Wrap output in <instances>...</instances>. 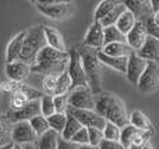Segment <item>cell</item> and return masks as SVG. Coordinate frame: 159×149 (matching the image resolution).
Listing matches in <instances>:
<instances>
[{
  "mask_svg": "<svg viewBox=\"0 0 159 149\" xmlns=\"http://www.w3.org/2000/svg\"><path fill=\"white\" fill-rule=\"evenodd\" d=\"M103 135H105V139H107V141L120 142L121 128L117 127L116 124H113V123H107L105 130H103Z\"/></svg>",
  "mask_w": 159,
  "mask_h": 149,
  "instance_id": "34",
  "label": "cell"
},
{
  "mask_svg": "<svg viewBox=\"0 0 159 149\" xmlns=\"http://www.w3.org/2000/svg\"><path fill=\"white\" fill-rule=\"evenodd\" d=\"M48 123H49L50 130L56 131L57 134L61 135L67 123V113H55L53 116L48 117Z\"/></svg>",
  "mask_w": 159,
  "mask_h": 149,
  "instance_id": "30",
  "label": "cell"
},
{
  "mask_svg": "<svg viewBox=\"0 0 159 149\" xmlns=\"http://www.w3.org/2000/svg\"><path fill=\"white\" fill-rule=\"evenodd\" d=\"M30 124H31L34 133L36 134V137H38V138L50 130L49 123H48V119H46V117H43L42 114H41V116H38V117H34V119L30 121Z\"/></svg>",
  "mask_w": 159,
  "mask_h": 149,
  "instance_id": "32",
  "label": "cell"
},
{
  "mask_svg": "<svg viewBox=\"0 0 159 149\" xmlns=\"http://www.w3.org/2000/svg\"><path fill=\"white\" fill-rule=\"evenodd\" d=\"M35 6L43 15L48 18L60 21L70 15L71 13V3L69 2H52V0H42V2H35Z\"/></svg>",
  "mask_w": 159,
  "mask_h": 149,
  "instance_id": "5",
  "label": "cell"
},
{
  "mask_svg": "<svg viewBox=\"0 0 159 149\" xmlns=\"http://www.w3.org/2000/svg\"><path fill=\"white\" fill-rule=\"evenodd\" d=\"M45 38H46V43L49 47L59 50V52H67L63 35L56 28L45 25Z\"/></svg>",
  "mask_w": 159,
  "mask_h": 149,
  "instance_id": "19",
  "label": "cell"
},
{
  "mask_svg": "<svg viewBox=\"0 0 159 149\" xmlns=\"http://www.w3.org/2000/svg\"><path fill=\"white\" fill-rule=\"evenodd\" d=\"M137 88H138V91L144 95L152 94V92H155L159 88V67H158V63L148 61V66H147L144 74L141 75Z\"/></svg>",
  "mask_w": 159,
  "mask_h": 149,
  "instance_id": "8",
  "label": "cell"
},
{
  "mask_svg": "<svg viewBox=\"0 0 159 149\" xmlns=\"http://www.w3.org/2000/svg\"><path fill=\"white\" fill-rule=\"evenodd\" d=\"M130 124L141 131H145V133H152V130H154L152 123L149 121V119L140 110H134L131 113V116H130Z\"/></svg>",
  "mask_w": 159,
  "mask_h": 149,
  "instance_id": "22",
  "label": "cell"
},
{
  "mask_svg": "<svg viewBox=\"0 0 159 149\" xmlns=\"http://www.w3.org/2000/svg\"><path fill=\"white\" fill-rule=\"evenodd\" d=\"M80 145L74 144L73 141H67V139H63L60 135L59 138V142H57V149H78Z\"/></svg>",
  "mask_w": 159,
  "mask_h": 149,
  "instance_id": "41",
  "label": "cell"
},
{
  "mask_svg": "<svg viewBox=\"0 0 159 149\" xmlns=\"http://www.w3.org/2000/svg\"><path fill=\"white\" fill-rule=\"evenodd\" d=\"M148 32H147V28L145 24L143 21H137V24L134 25L130 33L126 36L127 38V45L131 47L134 52H138L141 47L144 46V43L147 42L148 39Z\"/></svg>",
  "mask_w": 159,
  "mask_h": 149,
  "instance_id": "16",
  "label": "cell"
},
{
  "mask_svg": "<svg viewBox=\"0 0 159 149\" xmlns=\"http://www.w3.org/2000/svg\"><path fill=\"white\" fill-rule=\"evenodd\" d=\"M105 45H110V43H127V38L126 35L120 32L117 29L116 25L113 27H107L105 28Z\"/></svg>",
  "mask_w": 159,
  "mask_h": 149,
  "instance_id": "27",
  "label": "cell"
},
{
  "mask_svg": "<svg viewBox=\"0 0 159 149\" xmlns=\"http://www.w3.org/2000/svg\"><path fill=\"white\" fill-rule=\"evenodd\" d=\"M46 46L48 43H46V38H45V25H36L34 28H30L27 31V33H25L20 60L32 67L35 64L39 52Z\"/></svg>",
  "mask_w": 159,
  "mask_h": 149,
  "instance_id": "4",
  "label": "cell"
},
{
  "mask_svg": "<svg viewBox=\"0 0 159 149\" xmlns=\"http://www.w3.org/2000/svg\"><path fill=\"white\" fill-rule=\"evenodd\" d=\"M70 63H69V72L70 78L73 82V89L74 88H89L88 84V78L85 75L84 67H82V61H81V56H80L77 47L70 50Z\"/></svg>",
  "mask_w": 159,
  "mask_h": 149,
  "instance_id": "6",
  "label": "cell"
},
{
  "mask_svg": "<svg viewBox=\"0 0 159 149\" xmlns=\"http://www.w3.org/2000/svg\"><path fill=\"white\" fill-rule=\"evenodd\" d=\"M70 63V53L69 52H59L56 49L46 46L39 52L36 61L31 68L32 72L46 75H60L67 71Z\"/></svg>",
  "mask_w": 159,
  "mask_h": 149,
  "instance_id": "2",
  "label": "cell"
},
{
  "mask_svg": "<svg viewBox=\"0 0 159 149\" xmlns=\"http://www.w3.org/2000/svg\"><path fill=\"white\" fill-rule=\"evenodd\" d=\"M98 57H99V61H101L102 64L109 66V67H112L113 70H116V71L124 72V74H126L129 57H112V56L105 55V53L101 52V50L98 52Z\"/></svg>",
  "mask_w": 159,
  "mask_h": 149,
  "instance_id": "20",
  "label": "cell"
},
{
  "mask_svg": "<svg viewBox=\"0 0 159 149\" xmlns=\"http://www.w3.org/2000/svg\"><path fill=\"white\" fill-rule=\"evenodd\" d=\"M152 20H154V22H155V25L159 28V13H155L154 14V17H152Z\"/></svg>",
  "mask_w": 159,
  "mask_h": 149,
  "instance_id": "45",
  "label": "cell"
},
{
  "mask_svg": "<svg viewBox=\"0 0 159 149\" xmlns=\"http://www.w3.org/2000/svg\"><path fill=\"white\" fill-rule=\"evenodd\" d=\"M78 149H101V148L99 147H92V145L88 144V145H80Z\"/></svg>",
  "mask_w": 159,
  "mask_h": 149,
  "instance_id": "43",
  "label": "cell"
},
{
  "mask_svg": "<svg viewBox=\"0 0 159 149\" xmlns=\"http://www.w3.org/2000/svg\"><path fill=\"white\" fill-rule=\"evenodd\" d=\"M151 6H152V11H154V14L159 13V0H152Z\"/></svg>",
  "mask_w": 159,
  "mask_h": 149,
  "instance_id": "42",
  "label": "cell"
},
{
  "mask_svg": "<svg viewBox=\"0 0 159 149\" xmlns=\"http://www.w3.org/2000/svg\"><path fill=\"white\" fill-rule=\"evenodd\" d=\"M13 145L14 144H7V145H4V147H2L0 149H11V148H13Z\"/></svg>",
  "mask_w": 159,
  "mask_h": 149,
  "instance_id": "48",
  "label": "cell"
},
{
  "mask_svg": "<svg viewBox=\"0 0 159 149\" xmlns=\"http://www.w3.org/2000/svg\"><path fill=\"white\" fill-rule=\"evenodd\" d=\"M137 55L147 61L158 63L159 61V39L155 38V36H148L147 42L137 52Z\"/></svg>",
  "mask_w": 159,
  "mask_h": 149,
  "instance_id": "17",
  "label": "cell"
},
{
  "mask_svg": "<svg viewBox=\"0 0 159 149\" xmlns=\"http://www.w3.org/2000/svg\"><path fill=\"white\" fill-rule=\"evenodd\" d=\"M126 10H127V7H126L124 3H117V6H116V7L101 21L102 27L107 28V27H113V25H116L117 21H119V18L121 17V14H123Z\"/></svg>",
  "mask_w": 159,
  "mask_h": 149,
  "instance_id": "26",
  "label": "cell"
},
{
  "mask_svg": "<svg viewBox=\"0 0 159 149\" xmlns=\"http://www.w3.org/2000/svg\"><path fill=\"white\" fill-rule=\"evenodd\" d=\"M8 137V131H7V121H6V117L0 114V148L4 147L6 141H7Z\"/></svg>",
  "mask_w": 159,
  "mask_h": 149,
  "instance_id": "39",
  "label": "cell"
},
{
  "mask_svg": "<svg viewBox=\"0 0 159 149\" xmlns=\"http://www.w3.org/2000/svg\"><path fill=\"white\" fill-rule=\"evenodd\" d=\"M105 28L102 27L101 22H93L89 27L87 35H85L84 43L85 46L92 47L96 50H102V47L105 46Z\"/></svg>",
  "mask_w": 159,
  "mask_h": 149,
  "instance_id": "15",
  "label": "cell"
},
{
  "mask_svg": "<svg viewBox=\"0 0 159 149\" xmlns=\"http://www.w3.org/2000/svg\"><path fill=\"white\" fill-rule=\"evenodd\" d=\"M41 110H42V116L46 117V119L56 113L55 103H53V96L43 95V96L41 98Z\"/></svg>",
  "mask_w": 159,
  "mask_h": 149,
  "instance_id": "33",
  "label": "cell"
},
{
  "mask_svg": "<svg viewBox=\"0 0 159 149\" xmlns=\"http://www.w3.org/2000/svg\"><path fill=\"white\" fill-rule=\"evenodd\" d=\"M42 114L41 110V99H34L30 100L24 107L18 109V110H11L8 113V120L16 123L21 121H31L34 117H38Z\"/></svg>",
  "mask_w": 159,
  "mask_h": 149,
  "instance_id": "10",
  "label": "cell"
},
{
  "mask_svg": "<svg viewBox=\"0 0 159 149\" xmlns=\"http://www.w3.org/2000/svg\"><path fill=\"white\" fill-rule=\"evenodd\" d=\"M71 141L77 145H88L89 144V137H88V128L82 127L81 130L75 134L74 137L71 138Z\"/></svg>",
  "mask_w": 159,
  "mask_h": 149,
  "instance_id": "38",
  "label": "cell"
},
{
  "mask_svg": "<svg viewBox=\"0 0 159 149\" xmlns=\"http://www.w3.org/2000/svg\"><path fill=\"white\" fill-rule=\"evenodd\" d=\"M101 52H103L107 56H112V57H129L134 50L127 43H110L105 45Z\"/></svg>",
  "mask_w": 159,
  "mask_h": 149,
  "instance_id": "21",
  "label": "cell"
},
{
  "mask_svg": "<svg viewBox=\"0 0 159 149\" xmlns=\"http://www.w3.org/2000/svg\"><path fill=\"white\" fill-rule=\"evenodd\" d=\"M56 85H57V75H46L43 78V91L49 96H55Z\"/></svg>",
  "mask_w": 159,
  "mask_h": 149,
  "instance_id": "35",
  "label": "cell"
},
{
  "mask_svg": "<svg viewBox=\"0 0 159 149\" xmlns=\"http://www.w3.org/2000/svg\"><path fill=\"white\" fill-rule=\"evenodd\" d=\"M95 112L102 116L107 123H113L117 127L124 128L130 124V117L127 114L123 100L115 94L102 92L95 96Z\"/></svg>",
  "mask_w": 159,
  "mask_h": 149,
  "instance_id": "1",
  "label": "cell"
},
{
  "mask_svg": "<svg viewBox=\"0 0 159 149\" xmlns=\"http://www.w3.org/2000/svg\"><path fill=\"white\" fill-rule=\"evenodd\" d=\"M137 24V18H135V15L131 13V11L126 10L123 14H121V17L119 18L117 24H116V27H117V29L120 31L123 35H129L130 31L134 28V25Z\"/></svg>",
  "mask_w": 159,
  "mask_h": 149,
  "instance_id": "23",
  "label": "cell"
},
{
  "mask_svg": "<svg viewBox=\"0 0 159 149\" xmlns=\"http://www.w3.org/2000/svg\"><path fill=\"white\" fill-rule=\"evenodd\" d=\"M129 149H143V147L141 145H135V144H131L130 145V148Z\"/></svg>",
  "mask_w": 159,
  "mask_h": 149,
  "instance_id": "46",
  "label": "cell"
},
{
  "mask_svg": "<svg viewBox=\"0 0 159 149\" xmlns=\"http://www.w3.org/2000/svg\"><path fill=\"white\" fill-rule=\"evenodd\" d=\"M73 89V82L70 78L69 72L64 71L57 77V85H56L55 96H60V95H69Z\"/></svg>",
  "mask_w": 159,
  "mask_h": 149,
  "instance_id": "28",
  "label": "cell"
},
{
  "mask_svg": "<svg viewBox=\"0 0 159 149\" xmlns=\"http://www.w3.org/2000/svg\"><path fill=\"white\" fill-rule=\"evenodd\" d=\"M31 72H32L31 66L21 60L8 63L7 66H6V75H7L8 80L14 81V82H24V81L30 77Z\"/></svg>",
  "mask_w": 159,
  "mask_h": 149,
  "instance_id": "13",
  "label": "cell"
},
{
  "mask_svg": "<svg viewBox=\"0 0 159 149\" xmlns=\"http://www.w3.org/2000/svg\"><path fill=\"white\" fill-rule=\"evenodd\" d=\"M81 128H82L81 123H80L73 114L67 113V123H66V127H64L63 133H61V138L67 139V141H71V138L81 130Z\"/></svg>",
  "mask_w": 159,
  "mask_h": 149,
  "instance_id": "25",
  "label": "cell"
},
{
  "mask_svg": "<svg viewBox=\"0 0 159 149\" xmlns=\"http://www.w3.org/2000/svg\"><path fill=\"white\" fill-rule=\"evenodd\" d=\"M69 107L75 110H95V95L89 88H74L69 95Z\"/></svg>",
  "mask_w": 159,
  "mask_h": 149,
  "instance_id": "7",
  "label": "cell"
},
{
  "mask_svg": "<svg viewBox=\"0 0 159 149\" xmlns=\"http://www.w3.org/2000/svg\"><path fill=\"white\" fill-rule=\"evenodd\" d=\"M11 149H24V148H22V145H17V144H14Z\"/></svg>",
  "mask_w": 159,
  "mask_h": 149,
  "instance_id": "49",
  "label": "cell"
},
{
  "mask_svg": "<svg viewBox=\"0 0 159 149\" xmlns=\"http://www.w3.org/2000/svg\"><path fill=\"white\" fill-rule=\"evenodd\" d=\"M80 56H81L82 67H84L85 75L88 78V84H89V89L92 91V94L99 95L102 94V70H101V61L98 57L99 50L88 47L85 45L77 47Z\"/></svg>",
  "mask_w": 159,
  "mask_h": 149,
  "instance_id": "3",
  "label": "cell"
},
{
  "mask_svg": "<svg viewBox=\"0 0 159 149\" xmlns=\"http://www.w3.org/2000/svg\"><path fill=\"white\" fill-rule=\"evenodd\" d=\"M59 138H60V134L49 130L38 138V149H57Z\"/></svg>",
  "mask_w": 159,
  "mask_h": 149,
  "instance_id": "24",
  "label": "cell"
},
{
  "mask_svg": "<svg viewBox=\"0 0 159 149\" xmlns=\"http://www.w3.org/2000/svg\"><path fill=\"white\" fill-rule=\"evenodd\" d=\"M53 103H55L56 113H67V110H69V99H67V95L53 96Z\"/></svg>",
  "mask_w": 159,
  "mask_h": 149,
  "instance_id": "37",
  "label": "cell"
},
{
  "mask_svg": "<svg viewBox=\"0 0 159 149\" xmlns=\"http://www.w3.org/2000/svg\"><path fill=\"white\" fill-rule=\"evenodd\" d=\"M24 149H38V145L35 144H27V145H22Z\"/></svg>",
  "mask_w": 159,
  "mask_h": 149,
  "instance_id": "44",
  "label": "cell"
},
{
  "mask_svg": "<svg viewBox=\"0 0 159 149\" xmlns=\"http://www.w3.org/2000/svg\"><path fill=\"white\" fill-rule=\"evenodd\" d=\"M67 113L73 114L75 119L82 124V127L87 128H98V130H105L107 121L102 116H99L95 110H75V109H70Z\"/></svg>",
  "mask_w": 159,
  "mask_h": 149,
  "instance_id": "9",
  "label": "cell"
},
{
  "mask_svg": "<svg viewBox=\"0 0 159 149\" xmlns=\"http://www.w3.org/2000/svg\"><path fill=\"white\" fill-rule=\"evenodd\" d=\"M101 149H126L120 142H115V141H107V139H103L102 144L99 145Z\"/></svg>",
  "mask_w": 159,
  "mask_h": 149,
  "instance_id": "40",
  "label": "cell"
},
{
  "mask_svg": "<svg viewBox=\"0 0 159 149\" xmlns=\"http://www.w3.org/2000/svg\"><path fill=\"white\" fill-rule=\"evenodd\" d=\"M141 133V130H138V128L133 127L131 124L126 125L124 128H121V135H120V144L123 145L126 149L130 148V145L134 142L135 137L138 135V134Z\"/></svg>",
  "mask_w": 159,
  "mask_h": 149,
  "instance_id": "29",
  "label": "cell"
},
{
  "mask_svg": "<svg viewBox=\"0 0 159 149\" xmlns=\"http://www.w3.org/2000/svg\"><path fill=\"white\" fill-rule=\"evenodd\" d=\"M143 149H154V148H152V145L149 144V142H147V144L143 147Z\"/></svg>",
  "mask_w": 159,
  "mask_h": 149,
  "instance_id": "47",
  "label": "cell"
},
{
  "mask_svg": "<svg viewBox=\"0 0 159 149\" xmlns=\"http://www.w3.org/2000/svg\"><path fill=\"white\" fill-rule=\"evenodd\" d=\"M88 137H89V145L92 147H99L105 139L103 131L98 128H88Z\"/></svg>",
  "mask_w": 159,
  "mask_h": 149,
  "instance_id": "36",
  "label": "cell"
},
{
  "mask_svg": "<svg viewBox=\"0 0 159 149\" xmlns=\"http://www.w3.org/2000/svg\"><path fill=\"white\" fill-rule=\"evenodd\" d=\"M147 66H148V61L141 59L137 55V52H133L129 56V63H127V71H126V77L130 81V84L137 86L138 81H140L141 75L144 74Z\"/></svg>",
  "mask_w": 159,
  "mask_h": 149,
  "instance_id": "11",
  "label": "cell"
},
{
  "mask_svg": "<svg viewBox=\"0 0 159 149\" xmlns=\"http://www.w3.org/2000/svg\"><path fill=\"white\" fill-rule=\"evenodd\" d=\"M124 4H126L127 10L131 11L135 15L137 21L145 22L148 18L154 17L151 2H147V0H127V2H124Z\"/></svg>",
  "mask_w": 159,
  "mask_h": 149,
  "instance_id": "14",
  "label": "cell"
},
{
  "mask_svg": "<svg viewBox=\"0 0 159 149\" xmlns=\"http://www.w3.org/2000/svg\"><path fill=\"white\" fill-rule=\"evenodd\" d=\"M25 33H27V31H21V32L17 33L10 41V43L7 45V50H6V61H7V64L13 63V61H17L20 59V55H21V52H22Z\"/></svg>",
  "mask_w": 159,
  "mask_h": 149,
  "instance_id": "18",
  "label": "cell"
},
{
  "mask_svg": "<svg viewBox=\"0 0 159 149\" xmlns=\"http://www.w3.org/2000/svg\"><path fill=\"white\" fill-rule=\"evenodd\" d=\"M119 2H113V0H102L95 10V22H101L113 8L117 6Z\"/></svg>",
  "mask_w": 159,
  "mask_h": 149,
  "instance_id": "31",
  "label": "cell"
},
{
  "mask_svg": "<svg viewBox=\"0 0 159 149\" xmlns=\"http://www.w3.org/2000/svg\"><path fill=\"white\" fill-rule=\"evenodd\" d=\"M38 138L36 134L34 133L32 127H31L30 121H21L16 123L11 130V139L14 144L17 145H27L34 144V141Z\"/></svg>",
  "mask_w": 159,
  "mask_h": 149,
  "instance_id": "12",
  "label": "cell"
}]
</instances>
